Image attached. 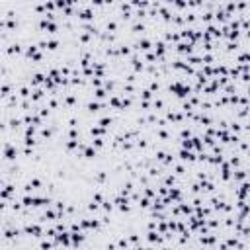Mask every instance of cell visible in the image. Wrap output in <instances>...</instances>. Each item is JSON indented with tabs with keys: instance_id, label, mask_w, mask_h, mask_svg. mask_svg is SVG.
Instances as JSON below:
<instances>
[{
	"instance_id": "6da1fadb",
	"label": "cell",
	"mask_w": 250,
	"mask_h": 250,
	"mask_svg": "<svg viewBox=\"0 0 250 250\" xmlns=\"http://www.w3.org/2000/svg\"><path fill=\"white\" fill-rule=\"evenodd\" d=\"M4 156H6L8 160H14V158L18 156V149H14L10 143H6L4 145Z\"/></svg>"
},
{
	"instance_id": "7a4b0ae2",
	"label": "cell",
	"mask_w": 250,
	"mask_h": 250,
	"mask_svg": "<svg viewBox=\"0 0 250 250\" xmlns=\"http://www.w3.org/2000/svg\"><path fill=\"white\" fill-rule=\"evenodd\" d=\"M96 155H98V152H96V149L92 147V145H90V147H84V149H82V156H84V158H90V160H92Z\"/></svg>"
},
{
	"instance_id": "3957f363",
	"label": "cell",
	"mask_w": 250,
	"mask_h": 250,
	"mask_svg": "<svg viewBox=\"0 0 250 250\" xmlns=\"http://www.w3.org/2000/svg\"><path fill=\"white\" fill-rule=\"evenodd\" d=\"M18 53H22V47H20V43H12L10 47L6 49V55H18Z\"/></svg>"
},
{
	"instance_id": "277c9868",
	"label": "cell",
	"mask_w": 250,
	"mask_h": 250,
	"mask_svg": "<svg viewBox=\"0 0 250 250\" xmlns=\"http://www.w3.org/2000/svg\"><path fill=\"white\" fill-rule=\"evenodd\" d=\"M98 125H100L102 129H107V127L111 125V117H102V119L98 121Z\"/></svg>"
},
{
	"instance_id": "5b68a950",
	"label": "cell",
	"mask_w": 250,
	"mask_h": 250,
	"mask_svg": "<svg viewBox=\"0 0 250 250\" xmlns=\"http://www.w3.org/2000/svg\"><path fill=\"white\" fill-rule=\"evenodd\" d=\"M139 47H141V49H145V51H147V49H151V41H149L147 37H143V39L139 41Z\"/></svg>"
},
{
	"instance_id": "8992f818",
	"label": "cell",
	"mask_w": 250,
	"mask_h": 250,
	"mask_svg": "<svg viewBox=\"0 0 250 250\" xmlns=\"http://www.w3.org/2000/svg\"><path fill=\"white\" fill-rule=\"evenodd\" d=\"M57 47H59V39H49L47 41V49L53 51V49H57Z\"/></svg>"
},
{
	"instance_id": "52a82bcc",
	"label": "cell",
	"mask_w": 250,
	"mask_h": 250,
	"mask_svg": "<svg viewBox=\"0 0 250 250\" xmlns=\"http://www.w3.org/2000/svg\"><path fill=\"white\" fill-rule=\"evenodd\" d=\"M22 203H24L26 207H31V205H33V197H31V195H24Z\"/></svg>"
},
{
	"instance_id": "ba28073f",
	"label": "cell",
	"mask_w": 250,
	"mask_h": 250,
	"mask_svg": "<svg viewBox=\"0 0 250 250\" xmlns=\"http://www.w3.org/2000/svg\"><path fill=\"white\" fill-rule=\"evenodd\" d=\"M90 143H92V147H96V149L104 147V139H92V141H90Z\"/></svg>"
},
{
	"instance_id": "9c48e42d",
	"label": "cell",
	"mask_w": 250,
	"mask_h": 250,
	"mask_svg": "<svg viewBox=\"0 0 250 250\" xmlns=\"http://www.w3.org/2000/svg\"><path fill=\"white\" fill-rule=\"evenodd\" d=\"M39 248H41V250H51V248H53V244L49 242V240H43V242L39 244Z\"/></svg>"
},
{
	"instance_id": "30bf717a",
	"label": "cell",
	"mask_w": 250,
	"mask_h": 250,
	"mask_svg": "<svg viewBox=\"0 0 250 250\" xmlns=\"http://www.w3.org/2000/svg\"><path fill=\"white\" fill-rule=\"evenodd\" d=\"M94 96H96V98H106V90L98 88V90H96V92H94Z\"/></svg>"
},
{
	"instance_id": "8fae6325",
	"label": "cell",
	"mask_w": 250,
	"mask_h": 250,
	"mask_svg": "<svg viewBox=\"0 0 250 250\" xmlns=\"http://www.w3.org/2000/svg\"><path fill=\"white\" fill-rule=\"evenodd\" d=\"M141 96H143L145 100H149V98H151L152 94H151V90H143V92H141Z\"/></svg>"
},
{
	"instance_id": "7c38bea8",
	"label": "cell",
	"mask_w": 250,
	"mask_h": 250,
	"mask_svg": "<svg viewBox=\"0 0 250 250\" xmlns=\"http://www.w3.org/2000/svg\"><path fill=\"white\" fill-rule=\"evenodd\" d=\"M41 137H51V129H41Z\"/></svg>"
}]
</instances>
